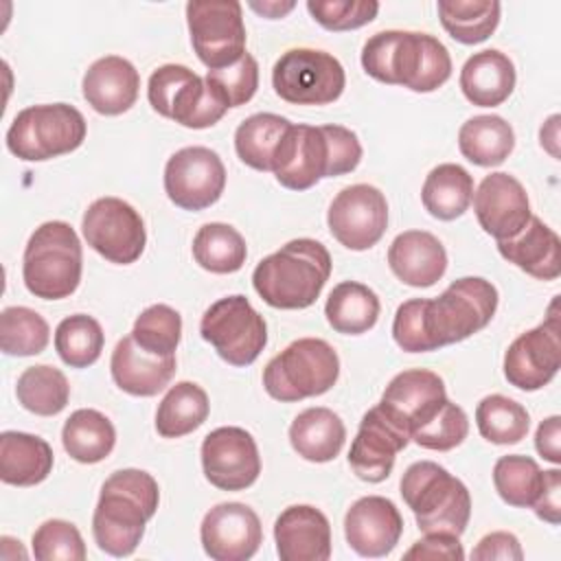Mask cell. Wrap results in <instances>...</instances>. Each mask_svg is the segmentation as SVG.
Wrapping results in <instances>:
<instances>
[{
	"label": "cell",
	"instance_id": "obj_10",
	"mask_svg": "<svg viewBox=\"0 0 561 561\" xmlns=\"http://www.w3.org/2000/svg\"><path fill=\"white\" fill-rule=\"evenodd\" d=\"M199 333L232 366H250L267 344L265 318L241 294L213 302L199 320Z\"/></svg>",
	"mask_w": 561,
	"mask_h": 561
},
{
	"label": "cell",
	"instance_id": "obj_16",
	"mask_svg": "<svg viewBox=\"0 0 561 561\" xmlns=\"http://www.w3.org/2000/svg\"><path fill=\"white\" fill-rule=\"evenodd\" d=\"M202 469L221 491H243L259 480L261 456L254 436L237 425L217 427L202 440Z\"/></svg>",
	"mask_w": 561,
	"mask_h": 561
},
{
	"label": "cell",
	"instance_id": "obj_26",
	"mask_svg": "<svg viewBox=\"0 0 561 561\" xmlns=\"http://www.w3.org/2000/svg\"><path fill=\"white\" fill-rule=\"evenodd\" d=\"M392 274L410 287H432L447 272V252L427 230H405L388 248Z\"/></svg>",
	"mask_w": 561,
	"mask_h": 561
},
{
	"label": "cell",
	"instance_id": "obj_39",
	"mask_svg": "<svg viewBox=\"0 0 561 561\" xmlns=\"http://www.w3.org/2000/svg\"><path fill=\"white\" fill-rule=\"evenodd\" d=\"M15 394L24 410L37 416H55L68 405L70 383L59 368L35 364L18 377Z\"/></svg>",
	"mask_w": 561,
	"mask_h": 561
},
{
	"label": "cell",
	"instance_id": "obj_4",
	"mask_svg": "<svg viewBox=\"0 0 561 561\" xmlns=\"http://www.w3.org/2000/svg\"><path fill=\"white\" fill-rule=\"evenodd\" d=\"M331 267L329 250L316 239L300 237L261 259L252 272V285L274 309H307L320 298Z\"/></svg>",
	"mask_w": 561,
	"mask_h": 561
},
{
	"label": "cell",
	"instance_id": "obj_19",
	"mask_svg": "<svg viewBox=\"0 0 561 561\" xmlns=\"http://www.w3.org/2000/svg\"><path fill=\"white\" fill-rule=\"evenodd\" d=\"M272 173L289 191H307L329 178V142L322 125L291 123L274 151Z\"/></svg>",
	"mask_w": 561,
	"mask_h": 561
},
{
	"label": "cell",
	"instance_id": "obj_49",
	"mask_svg": "<svg viewBox=\"0 0 561 561\" xmlns=\"http://www.w3.org/2000/svg\"><path fill=\"white\" fill-rule=\"evenodd\" d=\"M195 77V72L182 64H164L156 68L147 83L149 105L164 118H171V107L180 90Z\"/></svg>",
	"mask_w": 561,
	"mask_h": 561
},
{
	"label": "cell",
	"instance_id": "obj_20",
	"mask_svg": "<svg viewBox=\"0 0 561 561\" xmlns=\"http://www.w3.org/2000/svg\"><path fill=\"white\" fill-rule=\"evenodd\" d=\"M471 199L480 228L495 241L513 239L533 217L526 188L504 171L484 175Z\"/></svg>",
	"mask_w": 561,
	"mask_h": 561
},
{
	"label": "cell",
	"instance_id": "obj_31",
	"mask_svg": "<svg viewBox=\"0 0 561 561\" xmlns=\"http://www.w3.org/2000/svg\"><path fill=\"white\" fill-rule=\"evenodd\" d=\"M61 445L72 460L94 465L112 454L116 445V430L103 412L81 408L66 419L61 427Z\"/></svg>",
	"mask_w": 561,
	"mask_h": 561
},
{
	"label": "cell",
	"instance_id": "obj_15",
	"mask_svg": "<svg viewBox=\"0 0 561 561\" xmlns=\"http://www.w3.org/2000/svg\"><path fill=\"white\" fill-rule=\"evenodd\" d=\"M327 224L344 248L368 250L379 243L388 228L386 195L373 184L344 186L327 210Z\"/></svg>",
	"mask_w": 561,
	"mask_h": 561
},
{
	"label": "cell",
	"instance_id": "obj_21",
	"mask_svg": "<svg viewBox=\"0 0 561 561\" xmlns=\"http://www.w3.org/2000/svg\"><path fill=\"white\" fill-rule=\"evenodd\" d=\"M408 443L410 436L375 405L359 421V430L351 443L348 465L359 480L370 484L383 482L392 473L397 454L405 449Z\"/></svg>",
	"mask_w": 561,
	"mask_h": 561
},
{
	"label": "cell",
	"instance_id": "obj_54",
	"mask_svg": "<svg viewBox=\"0 0 561 561\" xmlns=\"http://www.w3.org/2000/svg\"><path fill=\"white\" fill-rule=\"evenodd\" d=\"M535 449L552 465L561 462V416L543 419L535 432Z\"/></svg>",
	"mask_w": 561,
	"mask_h": 561
},
{
	"label": "cell",
	"instance_id": "obj_12",
	"mask_svg": "<svg viewBox=\"0 0 561 561\" xmlns=\"http://www.w3.org/2000/svg\"><path fill=\"white\" fill-rule=\"evenodd\" d=\"M81 232L88 245L105 261L129 265L140 259L147 230L140 213L121 197L94 199L81 219Z\"/></svg>",
	"mask_w": 561,
	"mask_h": 561
},
{
	"label": "cell",
	"instance_id": "obj_51",
	"mask_svg": "<svg viewBox=\"0 0 561 561\" xmlns=\"http://www.w3.org/2000/svg\"><path fill=\"white\" fill-rule=\"evenodd\" d=\"M403 559H445V561H462L465 550L456 535L443 533H425L423 539L414 541L412 548L403 554Z\"/></svg>",
	"mask_w": 561,
	"mask_h": 561
},
{
	"label": "cell",
	"instance_id": "obj_32",
	"mask_svg": "<svg viewBox=\"0 0 561 561\" xmlns=\"http://www.w3.org/2000/svg\"><path fill=\"white\" fill-rule=\"evenodd\" d=\"M381 311L379 296L364 283H337L324 305L327 322L333 331L344 335H362L377 324Z\"/></svg>",
	"mask_w": 561,
	"mask_h": 561
},
{
	"label": "cell",
	"instance_id": "obj_38",
	"mask_svg": "<svg viewBox=\"0 0 561 561\" xmlns=\"http://www.w3.org/2000/svg\"><path fill=\"white\" fill-rule=\"evenodd\" d=\"M285 116L272 112H259L248 116L234 131V151L239 160L256 171H272L274 151L289 129Z\"/></svg>",
	"mask_w": 561,
	"mask_h": 561
},
{
	"label": "cell",
	"instance_id": "obj_22",
	"mask_svg": "<svg viewBox=\"0 0 561 561\" xmlns=\"http://www.w3.org/2000/svg\"><path fill=\"white\" fill-rule=\"evenodd\" d=\"M403 533V517L392 500L366 495L351 504L344 515L346 543L359 557H386L394 550Z\"/></svg>",
	"mask_w": 561,
	"mask_h": 561
},
{
	"label": "cell",
	"instance_id": "obj_48",
	"mask_svg": "<svg viewBox=\"0 0 561 561\" xmlns=\"http://www.w3.org/2000/svg\"><path fill=\"white\" fill-rule=\"evenodd\" d=\"M307 11L327 31H353L377 18L379 2L377 0H309Z\"/></svg>",
	"mask_w": 561,
	"mask_h": 561
},
{
	"label": "cell",
	"instance_id": "obj_30",
	"mask_svg": "<svg viewBox=\"0 0 561 561\" xmlns=\"http://www.w3.org/2000/svg\"><path fill=\"white\" fill-rule=\"evenodd\" d=\"M346 440L344 421L329 408H307L289 425V443L294 451L309 462L333 460Z\"/></svg>",
	"mask_w": 561,
	"mask_h": 561
},
{
	"label": "cell",
	"instance_id": "obj_13",
	"mask_svg": "<svg viewBox=\"0 0 561 561\" xmlns=\"http://www.w3.org/2000/svg\"><path fill=\"white\" fill-rule=\"evenodd\" d=\"M557 298L548 309V318L530 331L517 335L504 353V377L511 386L535 392L548 386L561 366Z\"/></svg>",
	"mask_w": 561,
	"mask_h": 561
},
{
	"label": "cell",
	"instance_id": "obj_8",
	"mask_svg": "<svg viewBox=\"0 0 561 561\" xmlns=\"http://www.w3.org/2000/svg\"><path fill=\"white\" fill-rule=\"evenodd\" d=\"M88 123L68 103L28 105L15 114L7 129V149L26 162H44L79 149Z\"/></svg>",
	"mask_w": 561,
	"mask_h": 561
},
{
	"label": "cell",
	"instance_id": "obj_43",
	"mask_svg": "<svg viewBox=\"0 0 561 561\" xmlns=\"http://www.w3.org/2000/svg\"><path fill=\"white\" fill-rule=\"evenodd\" d=\"M50 340L48 322L31 307H7L0 313V348L4 355H39Z\"/></svg>",
	"mask_w": 561,
	"mask_h": 561
},
{
	"label": "cell",
	"instance_id": "obj_28",
	"mask_svg": "<svg viewBox=\"0 0 561 561\" xmlns=\"http://www.w3.org/2000/svg\"><path fill=\"white\" fill-rule=\"evenodd\" d=\"M515 81L517 75L513 61L495 48L473 53L462 64L458 79L465 99L478 107L502 105L511 96Z\"/></svg>",
	"mask_w": 561,
	"mask_h": 561
},
{
	"label": "cell",
	"instance_id": "obj_27",
	"mask_svg": "<svg viewBox=\"0 0 561 561\" xmlns=\"http://www.w3.org/2000/svg\"><path fill=\"white\" fill-rule=\"evenodd\" d=\"M497 252L537 280H554L561 274L559 234L535 215L513 239L497 241Z\"/></svg>",
	"mask_w": 561,
	"mask_h": 561
},
{
	"label": "cell",
	"instance_id": "obj_7",
	"mask_svg": "<svg viewBox=\"0 0 561 561\" xmlns=\"http://www.w3.org/2000/svg\"><path fill=\"white\" fill-rule=\"evenodd\" d=\"M340 377V357L322 337H300L263 368L265 392L283 403L329 392Z\"/></svg>",
	"mask_w": 561,
	"mask_h": 561
},
{
	"label": "cell",
	"instance_id": "obj_55",
	"mask_svg": "<svg viewBox=\"0 0 561 561\" xmlns=\"http://www.w3.org/2000/svg\"><path fill=\"white\" fill-rule=\"evenodd\" d=\"M539 140H541V147H546L550 151V156H559L557 151V142H559V116L552 114L539 129Z\"/></svg>",
	"mask_w": 561,
	"mask_h": 561
},
{
	"label": "cell",
	"instance_id": "obj_42",
	"mask_svg": "<svg viewBox=\"0 0 561 561\" xmlns=\"http://www.w3.org/2000/svg\"><path fill=\"white\" fill-rule=\"evenodd\" d=\"M493 484L497 495L517 508H533L543 484V471L537 460L522 454H508L493 465Z\"/></svg>",
	"mask_w": 561,
	"mask_h": 561
},
{
	"label": "cell",
	"instance_id": "obj_33",
	"mask_svg": "<svg viewBox=\"0 0 561 561\" xmlns=\"http://www.w3.org/2000/svg\"><path fill=\"white\" fill-rule=\"evenodd\" d=\"M460 153L478 167H497L515 149V131L497 114H478L458 131Z\"/></svg>",
	"mask_w": 561,
	"mask_h": 561
},
{
	"label": "cell",
	"instance_id": "obj_44",
	"mask_svg": "<svg viewBox=\"0 0 561 561\" xmlns=\"http://www.w3.org/2000/svg\"><path fill=\"white\" fill-rule=\"evenodd\" d=\"M129 335L142 351L151 355H175L182 337V316L169 305H151L136 318Z\"/></svg>",
	"mask_w": 561,
	"mask_h": 561
},
{
	"label": "cell",
	"instance_id": "obj_3",
	"mask_svg": "<svg viewBox=\"0 0 561 561\" xmlns=\"http://www.w3.org/2000/svg\"><path fill=\"white\" fill-rule=\"evenodd\" d=\"M158 504L160 489L151 473L142 469L114 471L103 482L92 515L96 546L112 557H129L138 548Z\"/></svg>",
	"mask_w": 561,
	"mask_h": 561
},
{
	"label": "cell",
	"instance_id": "obj_25",
	"mask_svg": "<svg viewBox=\"0 0 561 561\" xmlns=\"http://www.w3.org/2000/svg\"><path fill=\"white\" fill-rule=\"evenodd\" d=\"M114 383L131 397H153L162 392L175 375V355L158 357L142 351L131 335L116 342L110 357Z\"/></svg>",
	"mask_w": 561,
	"mask_h": 561
},
{
	"label": "cell",
	"instance_id": "obj_56",
	"mask_svg": "<svg viewBox=\"0 0 561 561\" xmlns=\"http://www.w3.org/2000/svg\"><path fill=\"white\" fill-rule=\"evenodd\" d=\"M296 7V2H250V9H254L256 13H261L263 18L276 20L283 18L285 13H289Z\"/></svg>",
	"mask_w": 561,
	"mask_h": 561
},
{
	"label": "cell",
	"instance_id": "obj_36",
	"mask_svg": "<svg viewBox=\"0 0 561 561\" xmlns=\"http://www.w3.org/2000/svg\"><path fill=\"white\" fill-rule=\"evenodd\" d=\"M436 9L449 37L467 46L489 39L495 33L502 13L497 0H438Z\"/></svg>",
	"mask_w": 561,
	"mask_h": 561
},
{
	"label": "cell",
	"instance_id": "obj_37",
	"mask_svg": "<svg viewBox=\"0 0 561 561\" xmlns=\"http://www.w3.org/2000/svg\"><path fill=\"white\" fill-rule=\"evenodd\" d=\"M248 245L241 232L221 221L204 224L193 237V259L195 263L213 274L239 272L245 263Z\"/></svg>",
	"mask_w": 561,
	"mask_h": 561
},
{
	"label": "cell",
	"instance_id": "obj_17",
	"mask_svg": "<svg viewBox=\"0 0 561 561\" xmlns=\"http://www.w3.org/2000/svg\"><path fill=\"white\" fill-rule=\"evenodd\" d=\"M447 401L445 381L427 368H410L390 379L381 401L383 414L410 436L421 430Z\"/></svg>",
	"mask_w": 561,
	"mask_h": 561
},
{
	"label": "cell",
	"instance_id": "obj_35",
	"mask_svg": "<svg viewBox=\"0 0 561 561\" xmlns=\"http://www.w3.org/2000/svg\"><path fill=\"white\" fill-rule=\"evenodd\" d=\"M210 412L208 394L195 381H178L156 410V432L162 438H182L195 432Z\"/></svg>",
	"mask_w": 561,
	"mask_h": 561
},
{
	"label": "cell",
	"instance_id": "obj_2",
	"mask_svg": "<svg viewBox=\"0 0 561 561\" xmlns=\"http://www.w3.org/2000/svg\"><path fill=\"white\" fill-rule=\"evenodd\" d=\"M362 68L381 83L434 92L451 77V57L445 44L430 33L390 28L366 39Z\"/></svg>",
	"mask_w": 561,
	"mask_h": 561
},
{
	"label": "cell",
	"instance_id": "obj_5",
	"mask_svg": "<svg viewBox=\"0 0 561 561\" xmlns=\"http://www.w3.org/2000/svg\"><path fill=\"white\" fill-rule=\"evenodd\" d=\"M401 497L419 530L460 537L471 517V495L462 480L432 460L412 462L399 482Z\"/></svg>",
	"mask_w": 561,
	"mask_h": 561
},
{
	"label": "cell",
	"instance_id": "obj_24",
	"mask_svg": "<svg viewBox=\"0 0 561 561\" xmlns=\"http://www.w3.org/2000/svg\"><path fill=\"white\" fill-rule=\"evenodd\" d=\"M140 90V75L136 66L121 55H105L90 64L83 75L81 92L88 105L103 116H118L127 112Z\"/></svg>",
	"mask_w": 561,
	"mask_h": 561
},
{
	"label": "cell",
	"instance_id": "obj_29",
	"mask_svg": "<svg viewBox=\"0 0 561 561\" xmlns=\"http://www.w3.org/2000/svg\"><path fill=\"white\" fill-rule=\"evenodd\" d=\"M55 465L53 447L35 434L7 430L0 434V480L13 486H35Z\"/></svg>",
	"mask_w": 561,
	"mask_h": 561
},
{
	"label": "cell",
	"instance_id": "obj_14",
	"mask_svg": "<svg viewBox=\"0 0 561 561\" xmlns=\"http://www.w3.org/2000/svg\"><path fill=\"white\" fill-rule=\"evenodd\" d=\"M226 186V167L208 147H182L164 164V193L182 210L213 206Z\"/></svg>",
	"mask_w": 561,
	"mask_h": 561
},
{
	"label": "cell",
	"instance_id": "obj_52",
	"mask_svg": "<svg viewBox=\"0 0 561 561\" xmlns=\"http://www.w3.org/2000/svg\"><path fill=\"white\" fill-rule=\"evenodd\" d=\"M471 559L476 561H491V559H506V561H522L524 550L519 539L513 533L495 530L484 535L478 546L471 552Z\"/></svg>",
	"mask_w": 561,
	"mask_h": 561
},
{
	"label": "cell",
	"instance_id": "obj_47",
	"mask_svg": "<svg viewBox=\"0 0 561 561\" xmlns=\"http://www.w3.org/2000/svg\"><path fill=\"white\" fill-rule=\"evenodd\" d=\"M206 81L219 92L224 103L230 107L245 105L259 88V64L256 59L245 53L239 61L219 68V70H208Z\"/></svg>",
	"mask_w": 561,
	"mask_h": 561
},
{
	"label": "cell",
	"instance_id": "obj_40",
	"mask_svg": "<svg viewBox=\"0 0 561 561\" xmlns=\"http://www.w3.org/2000/svg\"><path fill=\"white\" fill-rule=\"evenodd\" d=\"M476 425L493 445H515L526 438L530 416L522 403L504 394H486L476 408Z\"/></svg>",
	"mask_w": 561,
	"mask_h": 561
},
{
	"label": "cell",
	"instance_id": "obj_41",
	"mask_svg": "<svg viewBox=\"0 0 561 561\" xmlns=\"http://www.w3.org/2000/svg\"><path fill=\"white\" fill-rule=\"evenodd\" d=\"M105 333L88 313H72L64 318L55 329V351L70 368L92 366L103 351Z\"/></svg>",
	"mask_w": 561,
	"mask_h": 561
},
{
	"label": "cell",
	"instance_id": "obj_34",
	"mask_svg": "<svg viewBox=\"0 0 561 561\" xmlns=\"http://www.w3.org/2000/svg\"><path fill=\"white\" fill-rule=\"evenodd\" d=\"M473 197V178L469 171L454 162H443L434 167L421 188V202L425 210L440 219L451 221L460 217Z\"/></svg>",
	"mask_w": 561,
	"mask_h": 561
},
{
	"label": "cell",
	"instance_id": "obj_9",
	"mask_svg": "<svg viewBox=\"0 0 561 561\" xmlns=\"http://www.w3.org/2000/svg\"><path fill=\"white\" fill-rule=\"evenodd\" d=\"M274 92L294 105H327L342 96L346 72L337 57L318 48H289L272 68Z\"/></svg>",
	"mask_w": 561,
	"mask_h": 561
},
{
	"label": "cell",
	"instance_id": "obj_18",
	"mask_svg": "<svg viewBox=\"0 0 561 561\" xmlns=\"http://www.w3.org/2000/svg\"><path fill=\"white\" fill-rule=\"evenodd\" d=\"M199 539L213 561H248L263 543V526L248 504L221 502L204 515Z\"/></svg>",
	"mask_w": 561,
	"mask_h": 561
},
{
	"label": "cell",
	"instance_id": "obj_50",
	"mask_svg": "<svg viewBox=\"0 0 561 561\" xmlns=\"http://www.w3.org/2000/svg\"><path fill=\"white\" fill-rule=\"evenodd\" d=\"M322 131L329 142V178L355 171L362 160L357 134L344 125H322Z\"/></svg>",
	"mask_w": 561,
	"mask_h": 561
},
{
	"label": "cell",
	"instance_id": "obj_11",
	"mask_svg": "<svg viewBox=\"0 0 561 561\" xmlns=\"http://www.w3.org/2000/svg\"><path fill=\"white\" fill-rule=\"evenodd\" d=\"M186 24L193 50L208 70L226 68L248 53L243 7L237 0H191Z\"/></svg>",
	"mask_w": 561,
	"mask_h": 561
},
{
	"label": "cell",
	"instance_id": "obj_45",
	"mask_svg": "<svg viewBox=\"0 0 561 561\" xmlns=\"http://www.w3.org/2000/svg\"><path fill=\"white\" fill-rule=\"evenodd\" d=\"M31 543L37 561H83L88 554L79 528L66 519H46Z\"/></svg>",
	"mask_w": 561,
	"mask_h": 561
},
{
	"label": "cell",
	"instance_id": "obj_53",
	"mask_svg": "<svg viewBox=\"0 0 561 561\" xmlns=\"http://www.w3.org/2000/svg\"><path fill=\"white\" fill-rule=\"evenodd\" d=\"M561 471L559 469H548L543 471V484L539 491L537 502L533 504V511L539 519L557 526L559 515H561Z\"/></svg>",
	"mask_w": 561,
	"mask_h": 561
},
{
	"label": "cell",
	"instance_id": "obj_23",
	"mask_svg": "<svg viewBox=\"0 0 561 561\" xmlns=\"http://www.w3.org/2000/svg\"><path fill=\"white\" fill-rule=\"evenodd\" d=\"M280 561H327L331 557V524L311 504L287 506L274 522Z\"/></svg>",
	"mask_w": 561,
	"mask_h": 561
},
{
	"label": "cell",
	"instance_id": "obj_46",
	"mask_svg": "<svg viewBox=\"0 0 561 561\" xmlns=\"http://www.w3.org/2000/svg\"><path fill=\"white\" fill-rule=\"evenodd\" d=\"M469 434V419L467 412L454 403L445 401V405L421 427L412 434V440L432 451H449L458 447Z\"/></svg>",
	"mask_w": 561,
	"mask_h": 561
},
{
	"label": "cell",
	"instance_id": "obj_1",
	"mask_svg": "<svg viewBox=\"0 0 561 561\" xmlns=\"http://www.w3.org/2000/svg\"><path fill=\"white\" fill-rule=\"evenodd\" d=\"M497 289L482 276H462L436 298H410L397 307L392 337L405 353H430L471 337L495 316Z\"/></svg>",
	"mask_w": 561,
	"mask_h": 561
},
{
	"label": "cell",
	"instance_id": "obj_6",
	"mask_svg": "<svg viewBox=\"0 0 561 561\" xmlns=\"http://www.w3.org/2000/svg\"><path fill=\"white\" fill-rule=\"evenodd\" d=\"M83 272L79 234L66 221H44L28 237L22 256L26 289L44 300H61L77 291Z\"/></svg>",
	"mask_w": 561,
	"mask_h": 561
}]
</instances>
